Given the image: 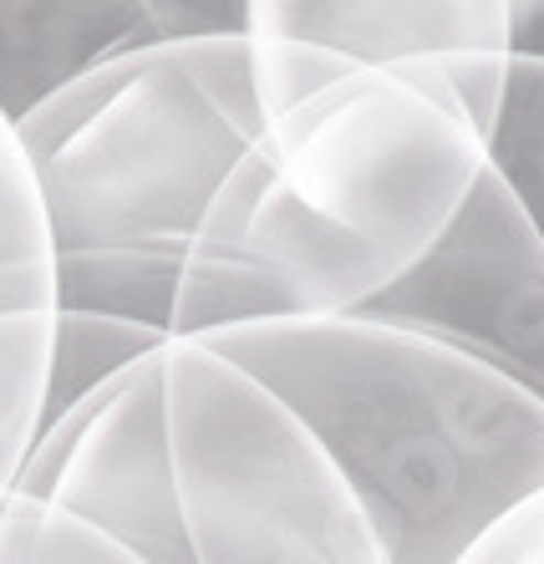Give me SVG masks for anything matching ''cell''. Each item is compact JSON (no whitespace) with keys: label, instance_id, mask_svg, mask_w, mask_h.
<instances>
[{"label":"cell","instance_id":"obj_1","mask_svg":"<svg viewBox=\"0 0 544 564\" xmlns=\"http://www.w3.org/2000/svg\"><path fill=\"white\" fill-rule=\"evenodd\" d=\"M489 132L443 77L351 66L265 112L188 245L173 330L367 315L438 250Z\"/></svg>","mask_w":544,"mask_h":564},{"label":"cell","instance_id":"obj_2","mask_svg":"<svg viewBox=\"0 0 544 564\" xmlns=\"http://www.w3.org/2000/svg\"><path fill=\"white\" fill-rule=\"evenodd\" d=\"M15 488L93 519L133 564H382L320 437L209 330H168L52 412Z\"/></svg>","mask_w":544,"mask_h":564},{"label":"cell","instance_id":"obj_3","mask_svg":"<svg viewBox=\"0 0 544 564\" xmlns=\"http://www.w3.org/2000/svg\"><path fill=\"white\" fill-rule=\"evenodd\" d=\"M209 336L320 437L382 564H458L544 484V392L448 336L387 315H260Z\"/></svg>","mask_w":544,"mask_h":564},{"label":"cell","instance_id":"obj_4","mask_svg":"<svg viewBox=\"0 0 544 564\" xmlns=\"http://www.w3.org/2000/svg\"><path fill=\"white\" fill-rule=\"evenodd\" d=\"M265 112L244 31L148 41L15 112L56 311L168 336L188 245Z\"/></svg>","mask_w":544,"mask_h":564},{"label":"cell","instance_id":"obj_5","mask_svg":"<svg viewBox=\"0 0 544 564\" xmlns=\"http://www.w3.org/2000/svg\"><path fill=\"white\" fill-rule=\"evenodd\" d=\"M244 41L265 107L351 66L443 77L489 132L509 72L504 0H244Z\"/></svg>","mask_w":544,"mask_h":564},{"label":"cell","instance_id":"obj_6","mask_svg":"<svg viewBox=\"0 0 544 564\" xmlns=\"http://www.w3.org/2000/svg\"><path fill=\"white\" fill-rule=\"evenodd\" d=\"M367 315L448 336L544 392V235L499 163L478 173L438 250Z\"/></svg>","mask_w":544,"mask_h":564},{"label":"cell","instance_id":"obj_7","mask_svg":"<svg viewBox=\"0 0 544 564\" xmlns=\"http://www.w3.org/2000/svg\"><path fill=\"white\" fill-rule=\"evenodd\" d=\"M56 275L26 148L0 112V494L15 484L46 417Z\"/></svg>","mask_w":544,"mask_h":564},{"label":"cell","instance_id":"obj_8","mask_svg":"<svg viewBox=\"0 0 544 564\" xmlns=\"http://www.w3.org/2000/svg\"><path fill=\"white\" fill-rule=\"evenodd\" d=\"M244 31V0H0V112L148 41Z\"/></svg>","mask_w":544,"mask_h":564},{"label":"cell","instance_id":"obj_9","mask_svg":"<svg viewBox=\"0 0 544 564\" xmlns=\"http://www.w3.org/2000/svg\"><path fill=\"white\" fill-rule=\"evenodd\" d=\"M36 560H72V564H133L122 544L77 509L31 494V488H6L0 494V564H36Z\"/></svg>","mask_w":544,"mask_h":564},{"label":"cell","instance_id":"obj_10","mask_svg":"<svg viewBox=\"0 0 544 564\" xmlns=\"http://www.w3.org/2000/svg\"><path fill=\"white\" fill-rule=\"evenodd\" d=\"M489 153L530 204L544 235V56H509L499 112L489 122Z\"/></svg>","mask_w":544,"mask_h":564},{"label":"cell","instance_id":"obj_11","mask_svg":"<svg viewBox=\"0 0 544 564\" xmlns=\"http://www.w3.org/2000/svg\"><path fill=\"white\" fill-rule=\"evenodd\" d=\"M468 564H544V484L514 499L483 534L468 544Z\"/></svg>","mask_w":544,"mask_h":564},{"label":"cell","instance_id":"obj_12","mask_svg":"<svg viewBox=\"0 0 544 564\" xmlns=\"http://www.w3.org/2000/svg\"><path fill=\"white\" fill-rule=\"evenodd\" d=\"M509 11V52L544 56V0H504Z\"/></svg>","mask_w":544,"mask_h":564}]
</instances>
